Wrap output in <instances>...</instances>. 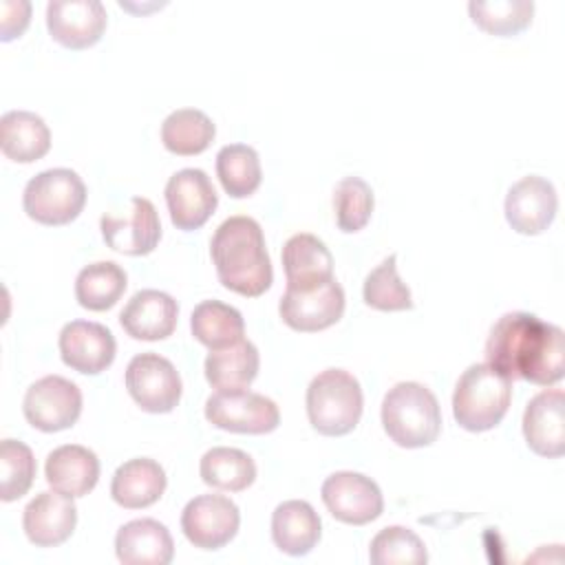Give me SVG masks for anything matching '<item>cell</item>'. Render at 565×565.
Listing matches in <instances>:
<instances>
[{"mask_svg":"<svg viewBox=\"0 0 565 565\" xmlns=\"http://www.w3.org/2000/svg\"><path fill=\"white\" fill-rule=\"evenodd\" d=\"M486 360L510 382L552 386L565 375V333L534 313L510 311L492 324Z\"/></svg>","mask_w":565,"mask_h":565,"instance_id":"6da1fadb","label":"cell"},{"mask_svg":"<svg viewBox=\"0 0 565 565\" xmlns=\"http://www.w3.org/2000/svg\"><path fill=\"white\" fill-rule=\"evenodd\" d=\"M210 254L221 285L234 294L256 298L274 282L265 234L252 216L225 218L212 236Z\"/></svg>","mask_w":565,"mask_h":565,"instance_id":"7a4b0ae2","label":"cell"},{"mask_svg":"<svg viewBox=\"0 0 565 565\" xmlns=\"http://www.w3.org/2000/svg\"><path fill=\"white\" fill-rule=\"evenodd\" d=\"M382 426L402 448L430 446L441 433L439 402L419 382H397L382 399Z\"/></svg>","mask_w":565,"mask_h":565,"instance_id":"3957f363","label":"cell"},{"mask_svg":"<svg viewBox=\"0 0 565 565\" xmlns=\"http://www.w3.org/2000/svg\"><path fill=\"white\" fill-rule=\"evenodd\" d=\"M512 402V382L488 362L470 364L457 380L452 415L470 433H483L501 424Z\"/></svg>","mask_w":565,"mask_h":565,"instance_id":"277c9868","label":"cell"},{"mask_svg":"<svg viewBox=\"0 0 565 565\" xmlns=\"http://www.w3.org/2000/svg\"><path fill=\"white\" fill-rule=\"evenodd\" d=\"M309 424L327 437L349 435L364 408L362 386L344 369H324L307 386Z\"/></svg>","mask_w":565,"mask_h":565,"instance_id":"5b68a950","label":"cell"},{"mask_svg":"<svg viewBox=\"0 0 565 565\" xmlns=\"http://www.w3.org/2000/svg\"><path fill=\"white\" fill-rule=\"evenodd\" d=\"M86 203V185L75 170L51 168L24 185L22 207L42 225H66L79 216Z\"/></svg>","mask_w":565,"mask_h":565,"instance_id":"8992f818","label":"cell"},{"mask_svg":"<svg viewBox=\"0 0 565 565\" xmlns=\"http://www.w3.org/2000/svg\"><path fill=\"white\" fill-rule=\"evenodd\" d=\"M205 419L227 433L267 435L278 428L280 411L274 399L254 391H216L205 402Z\"/></svg>","mask_w":565,"mask_h":565,"instance_id":"52a82bcc","label":"cell"},{"mask_svg":"<svg viewBox=\"0 0 565 565\" xmlns=\"http://www.w3.org/2000/svg\"><path fill=\"white\" fill-rule=\"evenodd\" d=\"M126 388L146 413H170L181 399L183 384L174 364L159 353H139L126 366Z\"/></svg>","mask_w":565,"mask_h":565,"instance_id":"ba28073f","label":"cell"},{"mask_svg":"<svg viewBox=\"0 0 565 565\" xmlns=\"http://www.w3.org/2000/svg\"><path fill=\"white\" fill-rule=\"evenodd\" d=\"M26 422L42 433L71 428L82 415V391L62 375H44L33 382L22 402Z\"/></svg>","mask_w":565,"mask_h":565,"instance_id":"9c48e42d","label":"cell"},{"mask_svg":"<svg viewBox=\"0 0 565 565\" xmlns=\"http://www.w3.org/2000/svg\"><path fill=\"white\" fill-rule=\"evenodd\" d=\"M320 494L331 516L347 525H366L384 510L380 486L371 477L353 470L329 475L322 481Z\"/></svg>","mask_w":565,"mask_h":565,"instance_id":"30bf717a","label":"cell"},{"mask_svg":"<svg viewBox=\"0 0 565 565\" xmlns=\"http://www.w3.org/2000/svg\"><path fill=\"white\" fill-rule=\"evenodd\" d=\"M241 525L238 505L223 494H199L181 512V530L199 550H221Z\"/></svg>","mask_w":565,"mask_h":565,"instance_id":"8fae6325","label":"cell"},{"mask_svg":"<svg viewBox=\"0 0 565 565\" xmlns=\"http://www.w3.org/2000/svg\"><path fill=\"white\" fill-rule=\"evenodd\" d=\"M278 311L282 322L294 331H322L342 318L344 289L335 278L307 289L287 287L278 302Z\"/></svg>","mask_w":565,"mask_h":565,"instance_id":"7c38bea8","label":"cell"},{"mask_svg":"<svg viewBox=\"0 0 565 565\" xmlns=\"http://www.w3.org/2000/svg\"><path fill=\"white\" fill-rule=\"evenodd\" d=\"M166 205L177 230L192 232L207 223L218 205L212 179L199 168H183L166 183Z\"/></svg>","mask_w":565,"mask_h":565,"instance_id":"4fadbf2b","label":"cell"},{"mask_svg":"<svg viewBox=\"0 0 565 565\" xmlns=\"http://www.w3.org/2000/svg\"><path fill=\"white\" fill-rule=\"evenodd\" d=\"M104 243L128 256L150 254L161 238V221L157 207L146 196H132L126 216L104 214L99 221Z\"/></svg>","mask_w":565,"mask_h":565,"instance_id":"5bb4252c","label":"cell"},{"mask_svg":"<svg viewBox=\"0 0 565 565\" xmlns=\"http://www.w3.org/2000/svg\"><path fill=\"white\" fill-rule=\"evenodd\" d=\"M106 18L99 0H51L46 4V29L51 38L71 51L97 44L106 31Z\"/></svg>","mask_w":565,"mask_h":565,"instance_id":"9a60e30c","label":"cell"},{"mask_svg":"<svg viewBox=\"0 0 565 565\" xmlns=\"http://www.w3.org/2000/svg\"><path fill=\"white\" fill-rule=\"evenodd\" d=\"M60 355L66 366L84 375L106 371L117 353L115 335L93 320H71L60 331Z\"/></svg>","mask_w":565,"mask_h":565,"instance_id":"2e32d148","label":"cell"},{"mask_svg":"<svg viewBox=\"0 0 565 565\" xmlns=\"http://www.w3.org/2000/svg\"><path fill=\"white\" fill-rule=\"evenodd\" d=\"M503 210L505 221L514 232L536 236L552 225L558 210V196L547 179L527 174L508 190Z\"/></svg>","mask_w":565,"mask_h":565,"instance_id":"e0dca14e","label":"cell"},{"mask_svg":"<svg viewBox=\"0 0 565 565\" xmlns=\"http://www.w3.org/2000/svg\"><path fill=\"white\" fill-rule=\"evenodd\" d=\"M77 525V508L73 497L57 490H44L35 494L22 514V527L26 539L38 547L62 545Z\"/></svg>","mask_w":565,"mask_h":565,"instance_id":"ac0fdd59","label":"cell"},{"mask_svg":"<svg viewBox=\"0 0 565 565\" xmlns=\"http://www.w3.org/2000/svg\"><path fill=\"white\" fill-rule=\"evenodd\" d=\"M523 437L541 457H561L565 452V395L561 388H545L527 402Z\"/></svg>","mask_w":565,"mask_h":565,"instance_id":"d6986e66","label":"cell"},{"mask_svg":"<svg viewBox=\"0 0 565 565\" xmlns=\"http://www.w3.org/2000/svg\"><path fill=\"white\" fill-rule=\"evenodd\" d=\"M179 318L177 300L159 289L137 291L119 313L124 331L135 340L157 342L172 335Z\"/></svg>","mask_w":565,"mask_h":565,"instance_id":"ffe728a7","label":"cell"},{"mask_svg":"<svg viewBox=\"0 0 565 565\" xmlns=\"http://www.w3.org/2000/svg\"><path fill=\"white\" fill-rule=\"evenodd\" d=\"M115 554L124 565H168L174 541L157 519H135L117 530Z\"/></svg>","mask_w":565,"mask_h":565,"instance_id":"44dd1931","label":"cell"},{"mask_svg":"<svg viewBox=\"0 0 565 565\" xmlns=\"http://www.w3.org/2000/svg\"><path fill=\"white\" fill-rule=\"evenodd\" d=\"M44 475L53 490L77 499L88 494L97 486L99 459L86 446L64 444L49 452Z\"/></svg>","mask_w":565,"mask_h":565,"instance_id":"7402d4cb","label":"cell"},{"mask_svg":"<svg viewBox=\"0 0 565 565\" xmlns=\"http://www.w3.org/2000/svg\"><path fill=\"white\" fill-rule=\"evenodd\" d=\"M168 486L166 470L150 457L124 461L110 481V497L126 510H141L157 503Z\"/></svg>","mask_w":565,"mask_h":565,"instance_id":"603a6c76","label":"cell"},{"mask_svg":"<svg viewBox=\"0 0 565 565\" xmlns=\"http://www.w3.org/2000/svg\"><path fill=\"white\" fill-rule=\"evenodd\" d=\"M282 267L289 289H307L333 278V256L327 245L307 232L294 234L282 247Z\"/></svg>","mask_w":565,"mask_h":565,"instance_id":"cb8c5ba5","label":"cell"},{"mask_svg":"<svg viewBox=\"0 0 565 565\" xmlns=\"http://www.w3.org/2000/svg\"><path fill=\"white\" fill-rule=\"evenodd\" d=\"M322 534V521L311 503L302 499L282 501L271 514L274 545L289 556L309 554Z\"/></svg>","mask_w":565,"mask_h":565,"instance_id":"d4e9b609","label":"cell"},{"mask_svg":"<svg viewBox=\"0 0 565 565\" xmlns=\"http://www.w3.org/2000/svg\"><path fill=\"white\" fill-rule=\"evenodd\" d=\"M2 154L15 163H33L51 148V130L31 110H9L0 117Z\"/></svg>","mask_w":565,"mask_h":565,"instance_id":"484cf974","label":"cell"},{"mask_svg":"<svg viewBox=\"0 0 565 565\" xmlns=\"http://www.w3.org/2000/svg\"><path fill=\"white\" fill-rule=\"evenodd\" d=\"M258 366V349L243 338L230 347L207 353L205 377L216 391H245L256 380Z\"/></svg>","mask_w":565,"mask_h":565,"instance_id":"4316f807","label":"cell"},{"mask_svg":"<svg viewBox=\"0 0 565 565\" xmlns=\"http://www.w3.org/2000/svg\"><path fill=\"white\" fill-rule=\"evenodd\" d=\"M192 335L210 351L230 347L245 335V320L238 309L221 300H203L190 316Z\"/></svg>","mask_w":565,"mask_h":565,"instance_id":"83f0119b","label":"cell"},{"mask_svg":"<svg viewBox=\"0 0 565 565\" xmlns=\"http://www.w3.org/2000/svg\"><path fill=\"white\" fill-rule=\"evenodd\" d=\"M216 126L199 108L172 110L161 124V141L168 152L179 157L201 154L214 141Z\"/></svg>","mask_w":565,"mask_h":565,"instance_id":"f1b7e54d","label":"cell"},{"mask_svg":"<svg viewBox=\"0 0 565 565\" xmlns=\"http://www.w3.org/2000/svg\"><path fill=\"white\" fill-rule=\"evenodd\" d=\"M128 285L126 271L113 260L86 265L75 278V298L88 311H106L117 305Z\"/></svg>","mask_w":565,"mask_h":565,"instance_id":"f546056e","label":"cell"},{"mask_svg":"<svg viewBox=\"0 0 565 565\" xmlns=\"http://www.w3.org/2000/svg\"><path fill=\"white\" fill-rule=\"evenodd\" d=\"M199 472L203 483L216 490H227V492L247 490L256 481L254 459L245 450L230 448V446L210 448L201 457Z\"/></svg>","mask_w":565,"mask_h":565,"instance_id":"4dcf8cb0","label":"cell"},{"mask_svg":"<svg viewBox=\"0 0 565 565\" xmlns=\"http://www.w3.org/2000/svg\"><path fill=\"white\" fill-rule=\"evenodd\" d=\"M216 177L232 199L252 196L263 181L258 152L247 143L223 146L216 154Z\"/></svg>","mask_w":565,"mask_h":565,"instance_id":"1f68e13d","label":"cell"},{"mask_svg":"<svg viewBox=\"0 0 565 565\" xmlns=\"http://www.w3.org/2000/svg\"><path fill=\"white\" fill-rule=\"evenodd\" d=\"M472 22L497 38H510L530 26L534 15V2L530 0H490L468 2Z\"/></svg>","mask_w":565,"mask_h":565,"instance_id":"d6a6232c","label":"cell"},{"mask_svg":"<svg viewBox=\"0 0 565 565\" xmlns=\"http://www.w3.org/2000/svg\"><path fill=\"white\" fill-rule=\"evenodd\" d=\"M362 298L377 311H406L413 309V296L397 274V256L391 254L375 269L369 271L362 285Z\"/></svg>","mask_w":565,"mask_h":565,"instance_id":"836d02e7","label":"cell"},{"mask_svg":"<svg viewBox=\"0 0 565 565\" xmlns=\"http://www.w3.org/2000/svg\"><path fill=\"white\" fill-rule=\"evenodd\" d=\"M369 558L373 565H424L428 552L411 527L388 525L373 536Z\"/></svg>","mask_w":565,"mask_h":565,"instance_id":"e575fe53","label":"cell"},{"mask_svg":"<svg viewBox=\"0 0 565 565\" xmlns=\"http://www.w3.org/2000/svg\"><path fill=\"white\" fill-rule=\"evenodd\" d=\"M373 190L360 177H344L333 190V210L338 230L344 234L360 232L373 214Z\"/></svg>","mask_w":565,"mask_h":565,"instance_id":"d590c367","label":"cell"},{"mask_svg":"<svg viewBox=\"0 0 565 565\" xmlns=\"http://www.w3.org/2000/svg\"><path fill=\"white\" fill-rule=\"evenodd\" d=\"M35 479V457L24 441L2 439L0 444V499L4 503L24 497Z\"/></svg>","mask_w":565,"mask_h":565,"instance_id":"8d00e7d4","label":"cell"},{"mask_svg":"<svg viewBox=\"0 0 565 565\" xmlns=\"http://www.w3.org/2000/svg\"><path fill=\"white\" fill-rule=\"evenodd\" d=\"M31 20V2L2 0L0 2V40L11 42L24 33Z\"/></svg>","mask_w":565,"mask_h":565,"instance_id":"74e56055","label":"cell"}]
</instances>
